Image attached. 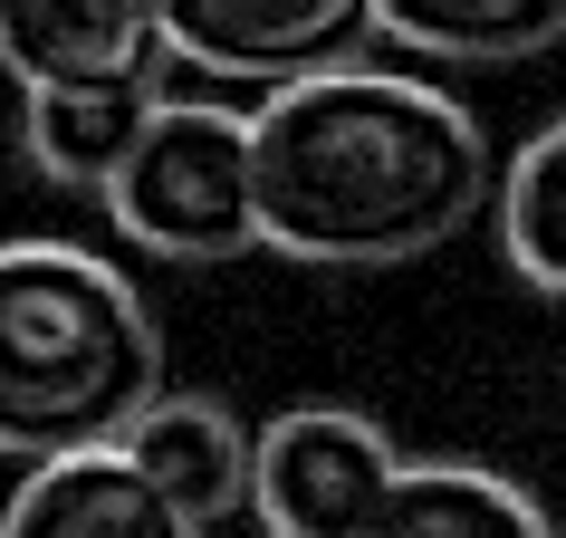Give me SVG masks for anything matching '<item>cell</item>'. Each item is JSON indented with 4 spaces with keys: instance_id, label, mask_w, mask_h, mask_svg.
I'll use <instances>...</instances> for the list:
<instances>
[{
    "instance_id": "cell-12",
    "label": "cell",
    "mask_w": 566,
    "mask_h": 538,
    "mask_svg": "<svg viewBox=\"0 0 566 538\" xmlns=\"http://www.w3.org/2000/svg\"><path fill=\"white\" fill-rule=\"evenodd\" d=\"M500 250H509V269H518L528 289L566 299V116L537 125L528 145L509 154V174H500Z\"/></svg>"
},
{
    "instance_id": "cell-4",
    "label": "cell",
    "mask_w": 566,
    "mask_h": 538,
    "mask_svg": "<svg viewBox=\"0 0 566 538\" xmlns=\"http://www.w3.org/2000/svg\"><path fill=\"white\" fill-rule=\"evenodd\" d=\"M403 452L375 414L356 404H298V414L260 423V480H250V519L269 538H365L375 509L394 500Z\"/></svg>"
},
{
    "instance_id": "cell-1",
    "label": "cell",
    "mask_w": 566,
    "mask_h": 538,
    "mask_svg": "<svg viewBox=\"0 0 566 538\" xmlns=\"http://www.w3.org/2000/svg\"><path fill=\"white\" fill-rule=\"evenodd\" d=\"M260 154V250L298 269H385L422 260L500 211V164L461 96L394 77V68H336L307 87H279L250 116Z\"/></svg>"
},
{
    "instance_id": "cell-10",
    "label": "cell",
    "mask_w": 566,
    "mask_h": 538,
    "mask_svg": "<svg viewBox=\"0 0 566 538\" xmlns=\"http://www.w3.org/2000/svg\"><path fill=\"white\" fill-rule=\"evenodd\" d=\"M365 538H557V519L509 472H480V462H403L394 500L375 509Z\"/></svg>"
},
{
    "instance_id": "cell-11",
    "label": "cell",
    "mask_w": 566,
    "mask_h": 538,
    "mask_svg": "<svg viewBox=\"0 0 566 538\" xmlns=\"http://www.w3.org/2000/svg\"><path fill=\"white\" fill-rule=\"evenodd\" d=\"M385 39H403L422 59L509 68L566 39V0H385Z\"/></svg>"
},
{
    "instance_id": "cell-5",
    "label": "cell",
    "mask_w": 566,
    "mask_h": 538,
    "mask_svg": "<svg viewBox=\"0 0 566 538\" xmlns=\"http://www.w3.org/2000/svg\"><path fill=\"white\" fill-rule=\"evenodd\" d=\"M164 30H174V59L279 96L365 68V49L385 39V0H164Z\"/></svg>"
},
{
    "instance_id": "cell-8",
    "label": "cell",
    "mask_w": 566,
    "mask_h": 538,
    "mask_svg": "<svg viewBox=\"0 0 566 538\" xmlns=\"http://www.w3.org/2000/svg\"><path fill=\"white\" fill-rule=\"evenodd\" d=\"M116 452L174 509H192L202 529L231 519V509H250V480H260V433H250L231 404H211V394H164Z\"/></svg>"
},
{
    "instance_id": "cell-3",
    "label": "cell",
    "mask_w": 566,
    "mask_h": 538,
    "mask_svg": "<svg viewBox=\"0 0 566 538\" xmlns=\"http://www.w3.org/2000/svg\"><path fill=\"white\" fill-rule=\"evenodd\" d=\"M106 221L154 260H231L260 250V154H250V116L231 106H154L145 145L125 154V174L106 183Z\"/></svg>"
},
{
    "instance_id": "cell-7",
    "label": "cell",
    "mask_w": 566,
    "mask_h": 538,
    "mask_svg": "<svg viewBox=\"0 0 566 538\" xmlns=\"http://www.w3.org/2000/svg\"><path fill=\"white\" fill-rule=\"evenodd\" d=\"M0 538H202V519L174 509L125 452H67L10 490Z\"/></svg>"
},
{
    "instance_id": "cell-2",
    "label": "cell",
    "mask_w": 566,
    "mask_h": 538,
    "mask_svg": "<svg viewBox=\"0 0 566 538\" xmlns=\"http://www.w3.org/2000/svg\"><path fill=\"white\" fill-rule=\"evenodd\" d=\"M164 404V328L145 289L96 250H0V452L67 462L116 452Z\"/></svg>"
},
{
    "instance_id": "cell-9",
    "label": "cell",
    "mask_w": 566,
    "mask_h": 538,
    "mask_svg": "<svg viewBox=\"0 0 566 538\" xmlns=\"http://www.w3.org/2000/svg\"><path fill=\"white\" fill-rule=\"evenodd\" d=\"M154 106L164 96H135V87H39L20 96V145L59 193H106L125 174V154L145 145Z\"/></svg>"
},
{
    "instance_id": "cell-6",
    "label": "cell",
    "mask_w": 566,
    "mask_h": 538,
    "mask_svg": "<svg viewBox=\"0 0 566 538\" xmlns=\"http://www.w3.org/2000/svg\"><path fill=\"white\" fill-rule=\"evenodd\" d=\"M174 59L164 0H0V68L39 87H135L154 96Z\"/></svg>"
}]
</instances>
